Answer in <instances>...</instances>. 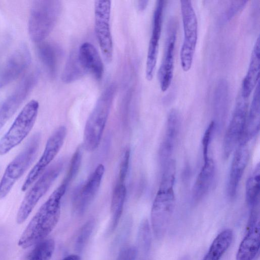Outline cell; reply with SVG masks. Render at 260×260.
Returning <instances> with one entry per match:
<instances>
[{
    "label": "cell",
    "instance_id": "1",
    "mask_svg": "<svg viewBox=\"0 0 260 260\" xmlns=\"http://www.w3.org/2000/svg\"><path fill=\"white\" fill-rule=\"evenodd\" d=\"M68 186L61 182L41 206L21 234L18 245L26 249L43 241L57 224L61 199Z\"/></svg>",
    "mask_w": 260,
    "mask_h": 260
},
{
    "label": "cell",
    "instance_id": "2",
    "mask_svg": "<svg viewBox=\"0 0 260 260\" xmlns=\"http://www.w3.org/2000/svg\"><path fill=\"white\" fill-rule=\"evenodd\" d=\"M114 84L107 87L98 99L85 123L83 147L93 151L99 146L108 120L115 94Z\"/></svg>",
    "mask_w": 260,
    "mask_h": 260
},
{
    "label": "cell",
    "instance_id": "3",
    "mask_svg": "<svg viewBox=\"0 0 260 260\" xmlns=\"http://www.w3.org/2000/svg\"><path fill=\"white\" fill-rule=\"evenodd\" d=\"M175 177L161 176L159 189L151 211V222L153 234L157 239L165 235L175 207L174 185Z\"/></svg>",
    "mask_w": 260,
    "mask_h": 260
},
{
    "label": "cell",
    "instance_id": "4",
    "mask_svg": "<svg viewBox=\"0 0 260 260\" xmlns=\"http://www.w3.org/2000/svg\"><path fill=\"white\" fill-rule=\"evenodd\" d=\"M61 2L58 0L36 1L28 19V34L36 43L43 42L51 33L60 16Z\"/></svg>",
    "mask_w": 260,
    "mask_h": 260
},
{
    "label": "cell",
    "instance_id": "5",
    "mask_svg": "<svg viewBox=\"0 0 260 260\" xmlns=\"http://www.w3.org/2000/svg\"><path fill=\"white\" fill-rule=\"evenodd\" d=\"M41 135L35 133L23 150L9 164L0 182V199L5 198L16 181L23 175L35 159Z\"/></svg>",
    "mask_w": 260,
    "mask_h": 260
},
{
    "label": "cell",
    "instance_id": "6",
    "mask_svg": "<svg viewBox=\"0 0 260 260\" xmlns=\"http://www.w3.org/2000/svg\"><path fill=\"white\" fill-rule=\"evenodd\" d=\"M39 104L35 100L27 103L11 126L0 139V155H4L19 145L28 135L36 122Z\"/></svg>",
    "mask_w": 260,
    "mask_h": 260
},
{
    "label": "cell",
    "instance_id": "7",
    "mask_svg": "<svg viewBox=\"0 0 260 260\" xmlns=\"http://www.w3.org/2000/svg\"><path fill=\"white\" fill-rule=\"evenodd\" d=\"M65 159L61 158L52 164L39 178L23 199L18 209L16 222L22 224L27 218L41 198L47 192L63 169Z\"/></svg>",
    "mask_w": 260,
    "mask_h": 260
},
{
    "label": "cell",
    "instance_id": "8",
    "mask_svg": "<svg viewBox=\"0 0 260 260\" xmlns=\"http://www.w3.org/2000/svg\"><path fill=\"white\" fill-rule=\"evenodd\" d=\"M184 39L180 50V62L184 72L190 70L197 44L198 25L197 16L191 2L180 1Z\"/></svg>",
    "mask_w": 260,
    "mask_h": 260
},
{
    "label": "cell",
    "instance_id": "9",
    "mask_svg": "<svg viewBox=\"0 0 260 260\" xmlns=\"http://www.w3.org/2000/svg\"><path fill=\"white\" fill-rule=\"evenodd\" d=\"M248 99L239 94L223 142V156L228 158L243 134L248 111Z\"/></svg>",
    "mask_w": 260,
    "mask_h": 260
},
{
    "label": "cell",
    "instance_id": "10",
    "mask_svg": "<svg viewBox=\"0 0 260 260\" xmlns=\"http://www.w3.org/2000/svg\"><path fill=\"white\" fill-rule=\"evenodd\" d=\"M67 135L66 126L57 127L48 138L40 158L31 170L24 182L21 190L26 191L46 171L48 165L59 152Z\"/></svg>",
    "mask_w": 260,
    "mask_h": 260
},
{
    "label": "cell",
    "instance_id": "11",
    "mask_svg": "<svg viewBox=\"0 0 260 260\" xmlns=\"http://www.w3.org/2000/svg\"><path fill=\"white\" fill-rule=\"evenodd\" d=\"M111 1L94 2L95 31L101 51L107 62L113 56V42L110 26Z\"/></svg>",
    "mask_w": 260,
    "mask_h": 260
},
{
    "label": "cell",
    "instance_id": "12",
    "mask_svg": "<svg viewBox=\"0 0 260 260\" xmlns=\"http://www.w3.org/2000/svg\"><path fill=\"white\" fill-rule=\"evenodd\" d=\"M39 77L36 71L26 76L0 107V130L15 113L35 86Z\"/></svg>",
    "mask_w": 260,
    "mask_h": 260
},
{
    "label": "cell",
    "instance_id": "13",
    "mask_svg": "<svg viewBox=\"0 0 260 260\" xmlns=\"http://www.w3.org/2000/svg\"><path fill=\"white\" fill-rule=\"evenodd\" d=\"M251 207L245 234L238 248L235 260H253L259 249V203Z\"/></svg>",
    "mask_w": 260,
    "mask_h": 260
},
{
    "label": "cell",
    "instance_id": "14",
    "mask_svg": "<svg viewBox=\"0 0 260 260\" xmlns=\"http://www.w3.org/2000/svg\"><path fill=\"white\" fill-rule=\"evenodd\" d=\"M31 57L24 44L19 46L0 68V89L16 80L29 66Z\"/></svg>",
    "mask_w": 260,
    "mask_h": 260
},
{
    "label": "cell",
    "instance_id": "15",
    "mask_svg": "<svg viewBox=\"0 0 260 260\" xmlns=\"http://www.w3.org/2000/svg\"><path fill=\"white\" fill-rule=\"evenodd\" d=\"M176 37L177 24L171 19L168 24L163 58L158 71L160 88L163 92L170 87L173 78Z\"/></svg>",
    "mask_w": 260,
    "mask_h": 260
},
{
    "label": "cell",
    "instance_id": "16",
    "mask_svg": "<svg viewBox=\"0 0 260 260\" xmlns=\"http://www.w3.org/2000/svg\"><path fill=\"white\" fill-rule=\"evenodd\" d=\"M104 172V166L99 164L86 182L76 189L73 196V206L77 214H83L94 199Z\"/></svg>",
    "mask_w": 260,
    "mask_h": 260
},
{
    "label": "cell",
    "instance_id": "17",
    "mask_svg": "<svg viewBox=\"0 0 260 260\" xmlns=\"http://www.w3.org/2000/svg\"><path fill=\"white\" fill-rule=\"evenodd\" d=\"M165 6V1H157L153 12L152 31L146 64V78L148 81L152 80L153 78L157 62Z\"/></svg>",
    "mask_w": 260,
    "mask_h": 260
},
{
    "label": "cell",
    "instance_id": "18",
    "mask_svg": "<svg viewBox=\"0 0 260 260\" xmlns=\"http://www.w3.org/2000/svg\"><path fill=\"white\" fill-rule=\"evenodd\" d=\"M181 126V117L176 109L170 111L167 118L165 136L159 150L161 166L172 159Z\"/></svg>",
    "mask_w": 260,
    "mask_h": 260
},
{
    "label": "cell",
    "instance_id": "19",
    "mask_svg": "<svg viewBox=\"0 0 260 260\" xmlns=\"http://www.w3.org/2000/svg\"><path fill=\"white\" fill-rule=\"evenodd\" d=\"M249 159V150L247 143L239 142L233 156L228 179L227 191L231 199L236 196Z\"/></svg>",
    "mask_w": 260,
    "mask_h": 260
},
{
    "label": "cell",
    "instance_id": "20",
    "mask_svg": "<svg viewBox=\"0 0 260 260\" xmlns=\"http://www.w3.org/2000/svg\"><path fill=\"white\" fill-rule=\"evenodd\" d=\"M260 70V39L257 37L254 45L246 75L241 84L240 94L248 99L252 91L259 81Z\"/></svg>",
    "mask_w": 260,
    "mask_h": 260
},
{
    "label": "cell",
    "instance_id": "21",
    "mask_svg": "<svg viewBox=\"0 0 260 260\" xmlns=\"http://www.w3.org/2000/svg\"><path fill=\"white\" fill-rule=\"evenodd\" d=\"M80 61L87 72L92 74L98 80H101L104 74V66L100 55L90 43L82 44L78 51Z\"/></svg>",
    "mask_w": 260,
    "mask_h": 260
},
{
    "label": "cell",
    "instance_id": "22",
    "mask_svg": "<svg viewBox=\"0 0 260 260\" xmlns=\"http://www.w3.org/2000/svg\"><path fill=\"white\" fill-rule=\"evenodd\" d=\"M215 167L213 160L208 158L204 160L192 190V199L196 202L201 200L209 191L215 176Z\"/></svg>",
    "mask_w": 260,
    "mask_h": 260
},
{
    "label": "cell",
    "instance_id": "23",
    "mask_svg": "<svg viewBox=\"0 0 260 260\" xmlns=\"http://www.w3.org/2000/svg\"><path fill=\"white\" fill-rule=\"evenodd\" d=\"M260 123L259 82L253 95L249 110L248 111L243 134L239 142L247 143L259 132Z\"/></svg>",
    "mask_w": 260,
    "mask_h": 260
},
{
    "label": "cell",
    "instance_id": "24",
    "mask_svg": "<svg viewBox=\"0 0 260 260\" xmlns=\"http://www.w3.org/2000/svg\"><path fill=\"white\" fill-rule=\"evenodd\" d=\"M126 194L124 183L117 182L113 189L111 202V219L109 231L112 232L117 227L121 216Z\"/></svg>",
    "mask_w": 260,
    "mask_h": 260
},
{
    "label": "cell",
    "instance_id": "25",
    "mask_svg": "<svg viewBox=\"0 0 260 260\" xmlns=\"http://www.w3.org/2000/svg\"><path fill=\"white\" fill-rule=\"evenodd\" d=\"M233 238L231 229L221 231L213 240L202 260H220L230 246Z\"/></svg>",
    "mask_w": 260,
    "mask_h": 260
},
{
    "label": "cell",
    "instance_id": "26",
    "mask_svg": "<svg viewBox=\"0 0 260 260\" xmlns=\"http://www.w3.org/2000/svg\"><path fill=\"white\" fill-rule=\"evenodd\" d=\"M37 51L39 58L50 76L54 77L57 70L58 50L50 43L42 42L39 43Z\"/></svg>",
    "mask_w": 260,
    "mask_h": 260
},
{
    "label": "cell",
    "instance_id": "27",
    "mask_svg": "<svg viewBox=\"0 0 260 260\" xmlns=\"http://www.w3.org/2000/svg\"><path fill=\"white\" fill-rule=\"evenodd\" d=\"M86 73L80 61L78 51H74L68 58L61 75V79L66 83H70L82 78Z\"/></svg>",
    "mask_w": 260,
    "mask_h": 260
},
{
    "label": "cell",
    "instance_id": "28",
    "mask_svg": "<svg viewBox=\"0 0 260 260\" xmlns=\"http://www.w3.org/2000/svg\"><path fill=\"white\" fill-rule=\"evenodd\" d=\"M260 166L258 164L246 184V199L251 207L259 203Z\"/></svg>",
    "mask_w": 260,
    "mask_h": 260
},
{
    "label": "cell",
    "instance_id": "29",
    "mask_svg": "<svg viewBox=\"0 0 260 260\" xmlns=\"http://www.w3.org/2000/svg\"><path fill=\"white\" fill-rule=\"evenodd\" d=\"M55 249L52 239H45L37 244L27 260H50Z\"/></svg>",
    "mask_w": 260,
    "mask_h": 260
},
{
    "label": "cell",
    "instance_id": "30",
    "mask_svg": "<svg viewBox=\"0 0 260 260\" xmlns=\"http://www.w3.org/2000/svg\"><path fill=\"white\" fill-rule=\"evenodd\" d=\"M83 146H79L72 157L68 171L62 182L68 186L78 173L83 157Z\"/></svg>",
    "mask_w": 260,
    "mask_h": 260
},
{
    "label": "cell",
    "instance_id": "31",
    "mask_svg": "<svg viewBox=\"0 0 260 260\" xmlns=\"http://www.w3.org/2000/svg\"><path fill=\"white\" fill-rule=\"evenodd\" d=\"M94 220L90 219L87 221L81 228L75 242V248L81 251L86 245L94 226Z\"/></svg>",
    "mask_w": 260,
    "mask_h": 260
},
{
    "label": "cell",
    "instance_id": "32",
    "mask_svg": "<svg viewBox=\"0 0 260 260\" xmlns=\"http://www.w3.org/2000/svg\"><path fill=\"white\" fill-rule=\"evenodd\" d=\"M247 2V1L232 2L223 15L222 21L224 22L230 21L235 15L244 9Z\"/></svg>",
    "mask_w": 260,
    "mask_h": 260
},
{
    "label": "cell",
    "instance_id": "33",
    "mask_svg": "<svg viewBox=\"0 0 260 260\" xmlns=\"http://www.w3.org/2000/svg\"><path fill=\"white\" fill-rule=\"evenodd\" d=\"M140 245L145 251L148 250L150 245V231L147 220H144L141 223L138 235Z\"/></svg>",
    "mask_w": 260,
    "mask_h": 260
},
{
    "label": "cell",
    "instance_id": "34",
    "mask_svg": "<svg viewBox=\"0 0 260 260\" xmlns=\"http://www.w3.org/2000/svg\"><path fill=\"white\" fill-rule=\"evenodd\" d=\"M215 124L214 121H211L206 129L202 139L203 153L204 160L208 158V151L211 139L215 129Z\"/></svg>",
    "mask_w": 260,
    "mask_h": 260
},
{
    "label": "cell",
    "instance_id": "35",
    "mask_svg": "<svg viewBox=\"0 0 260 260\" xmlns=\"http://www.w3.org/2000/svg\"><path fill=\"white\" fill-rule=\"evenodd\" d=\"M131 151L127 149L124 151L120 164L118 178L117 182L124 183L128 170Z\"/></svg>",
    "mask_w": 260,
    "mask_h": 260
},
{
    "label": "cell",
    "instance_id": "36",
    "mask_svg": "<svg viewBox=\"0 0 260 260\" xmlns=\"http://www.w3.org/2000/svg\"><path fill=\"white\" fill-rule=\"evenodd\" d=\"M137 253V250L135 247H126L120 252L117 260H135Z\"/></svg>",
    "mask_w": 260,
    "mask_h": 260
},
{
    "label": "cell",
    "instance_id": "37",
    "mask_svg": "<svg viewBox=\"0 0 260 260\" xmlns=\"http://www.w3.org/2000/svg\"><path fill=\"white\" fill-rule=\"evenodd\" d=\"M149 1L147 0L139 1L137 3V8L140 11L144 10L148 4Z\"/></svg>",
    "mask_w": 260,
    "mask_h": 260
},
{
    "label": "cell",
    "instance_id": "38",
    "mask_svg": "<svg viewBox=\"0 0 260 260\" xmlns=\"http://www.w3.org/2000/svg\"><path fill=\"white\" fill-rule=\"evenodd\" d=\"M63 260H80V259L78 255L71 254L64 258Z\"/></svg>",
    "mask_w": 260,
    "mask_h": 260
}]
</instances>
